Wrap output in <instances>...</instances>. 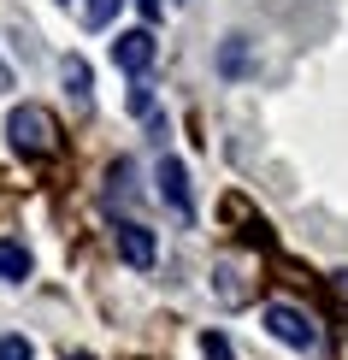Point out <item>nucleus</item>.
<instances>
[{
  "label": "nucleus",
  "instance_id": "nucleus-5",
  "mask_svg": "<svg viewBox=\"0 0 348 360\" xmlns=\"http://www.w3.org/2000/svg\"><path fill=\"white\" fill-rule=\"evenodd\" d=\"M154 177H160V201L172 207L177 219H195V195H189V172H183V160H172V154H165Z\"/></svg>",
  "mask_w": 348,
  "mask_h": 360
},
{
  "label": "nucleus",
  "instance_id": "nucleus-10",
  "mask_svg": "<svg viewBox=\"0 0 348 360\" xmlns=\"http://www.w3.org/2000/svg\"><path fill=\"white\" fill-rule=\"evenodd\" d=\"M0 360H36V349H30V337L6 331V337H0Z\"/></svg>",
  "mask_w": 348,
  "mask_h": 360
},
{
  "label": "nucleus",
  "instance_id": "nucleus-7",
  "mask_svg": "<svg viewBox=\"0 0 348 360\" xmlns=\"http://www.w3.org/2000/svg\"><path fill=\"white\" fill-rule=\"evenodd\" d=\"M24 278H30V248L0 243V283H24Z\"/></svg>",
  "mask_w": 348,
  "mask_h": 360
},
{
  "label": "nucleus",
  "instance_id": "nucleus-3",
  "mask_svg": "<svg viewBox=\"0 0 348 360\" xmlns=\"http://www.w3.org/2000/svg\"><path fill=\"white\" fill-rule=\"evenodd\" d=\"M154 53H160V41H154V30H148V24H142V30H124V36L112 41V65L124 71V77H136V83L148 77Z\"/></svg>",
  "mask_w": 348,
  "mask_h": 360
},
{
  "label": "nucleus",
  "instance_id": "nucleus-13",
  "mask_svg": "<svg viewBox=\"0 0 348 360\" xmlns=\"http://www.w3.org/2000/svg\"><path fill=\"white\" fill-rule=\"evenodd\" d=\"M136 12H142V18L154 24V18H160V0H136Z\"/></svg>",
  "mask_w": 348,
  "mask_h": 360
},
{
  "label": "nucleus",
  "instance_id": "nucleus-8",
  "mask_svg": "<svg viewBox=\"0 0 348 360\" xmlns=\"http://www.w3.org/2000/svg\"><path fill=\"white\" fill-rule=\"evenodd\" d=\"M124 0H83V30H107Z\"/></svg>",
  "mask_w": 348,
  "mask_h": 360
},
{
  "label": "nucleus",
  "instance_id": "nucleus-1",
  "mask_svg": "<svg viewBox=\"0 0 348 360\" xmlns=\"http://www.w3.org/2000/svg\"><path fill=\"white\" fill-rule=\"evenodd\" d=\"M6 142L18 148L24 160H48V154H59V118L48 112V107H12L6 112Z\"/></svg>",
  "mask_w": 348,
  "mask_h": 360
},
{
  "label": "nucleus",
  "instance_id": "nucleus-11",
  "mask_svg": "<svg viewBox=\"0 0 348 360\" xmlns=\"http://www.w3.org/2000/svg\"><path fill=\"white\" fill-rule=\"evenodd\" d=\"M201 354H207V360H236V354H231V342H224L219 331H207V337H201Z\"/></svg>",
  "mask_w": 348,
  "mask_h": 360
},
{
  "label": "nucleus",
  "instance_id": "nucleus-14",
  "mask_svg": "<svg viewBox=\"0 0 348 360\" xmlns=\"http://www.w3.org/2000/svg\"><path fill=\"white\" fill-rule=\"evenodd\" d=\"M0 89H12V65H6V59H0Z\"/></svg>",
  "mask_w": 348,
  "mask_h": 360
},
{
  "label": "nucleus",
  "instance_id": "nucleus-9",
  "mask_svg": "<svg viewBox=\"0 0 348 360\" xmlns=\"http://www.w3.org/2000/svg\"><path fill=\"white\" fill-rule=\"evenodd\" d=\"M242 65H248V41L231 36V41H224V53H219V71H224V77H236Z\"/></svg>",
  "mask_w": 348,
  "mask_h": 360
},
{
  "label": "nucleus",
  "instance_id": "nucleus-6",
  "mask_svg": "<svg viewBox=\"0 0 348 360\" xmlns=\"http://www.w3.org/2000/svg\"><path fill=\"white\" fill-rule=\"evenodd\" d=\"M59 77H65V89H71V101H77V107H89V101H95V89H89V65H83L77 53H65Z\"/></svg>",
  "mask_w": 348,
  "mask_h": 360
},
{
  "label": "nucleus",
  "instance_id": "nucleus-4",
  "mask_svg": "<svg viewBox=\"0 0 348 360\" xmlns=\"http://www.w3.org/2000/svg\"><path fill=\"white\" fill-rule=\"evenodd\" d=\"M112 243H118V260H124V266H136V272H148V266L160 260V243H154V231H148V224H136V219L112 224Z\"/></svg>",
  "mask_w": 348,
  "mask_h": 360
},
{
  "label": "nucleus",
  "instance_id": "nucleus-12",
  "mask_svg": "<svg viewBox=\"0 0 348 360\" xmlns=\"http://www.w3.org/2000/svg\"><path fill=\"white\" fill-rule=\"evenodd\" d=\"M130 112H136V118L154 112V95H148V83H136V89H130Z\"/></svg>",
  "mask_w": 348,
  "mask_h": 360
},
{
  "label": "nucleus",
  "instance_id": "nucleus-2",
  "mask_svg": "<svg viewBox=\"0 0 348 360\" xmlns=\"http://www.w3.org/2000/svg\"><path fill=\"white\" fill-rule=\"evenodd\" d=\"M266 331L278 337L283 349H319V319L290 307V302H266Z\"/></svg>",
  "mask_w": 348,
  "mask_h": 360
},
{
  "label": "nucleus",
  "instance_id": "nucleus-15",
  "mask_svg": "<svg viewBox=\"0 0 348 360\" xmlns=\"http://www.w3.org/2000/svg\"><path fill=\"white\" fill-rule=\"evenodd\" d=\"M65 360H95V354H65Z\"/></svg>",
  "mask_w": 348,
  "mask_h": 360
}]
</instances>
